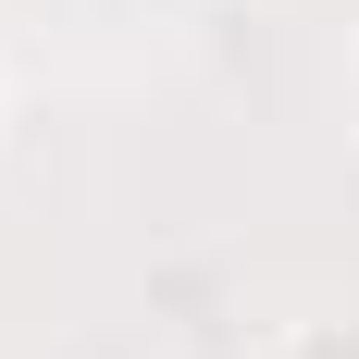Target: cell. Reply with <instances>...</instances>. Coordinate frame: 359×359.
Returning <instances> with one entry per match:
<instances>
[{"mask_svg": "<svg viewBox=\"0 0 359 359\" xmlns=\"http://www.w3.org/2000/svg\"><path fill=\"white\" fill-rule=\"evenodd\" d=\"M273 359H359V323H310V334H285Z\"/></svg>", "mask_w": 359, "mask_h": 359, "instance_id": "6da1fadb", "label": "cell"}, {"mask_svg": "<svg viewBox=\"0 0 359 359\" xmlns=\"http://www.w3.org/2000/svg\"><path fill=\"white\" fill-rule=\"evenodd\" d=\"M347 111H359V50H347Z\"/></svg>", "mask_w": 359, "mask_h": 359, "instance_id": "7a4b0ae2", "label": "cell"}]
</instances>
